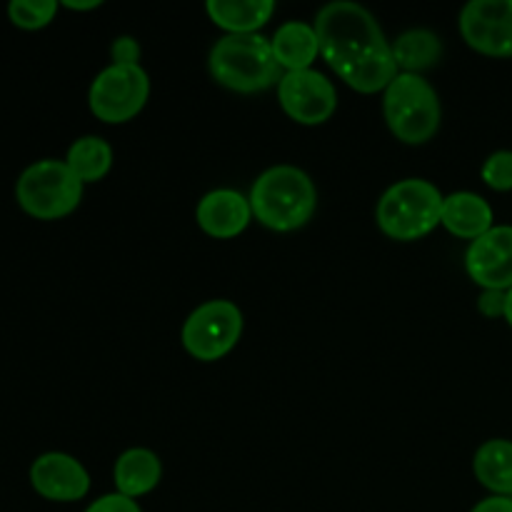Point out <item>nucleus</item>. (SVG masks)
I'll return each instance as SVG.
<instances>
[{"mask_svg":"<svg viewBox=\"0 0 512 512\" xmlns=\"http://www.w3.org/2000/svg\"><path fill=\"white\" fill-rule=\"evenodd\" d=\"M320 55L358 93H378L398 78L393 45L358 3H328L315 18Z\"/></svg>","mask_w":512,"mask_h":512,"instance_id":"f257e3e1","label":"nucleus"},{"mask_svg":"<svg viewBox=\"0 0 512 512\" xmlns=\"http://www.w3.org/2000/svg\"><path fill=\"white\" fill-rule=\"evenodd\" d=\"M250 210L270 230L288 233L303 228L315 213V185L293 165H275L255 180L250 190Z\"/></svg>","mask_w":512,"mask_h":512,"instance_id":"f03ea898","label":"nucleus"},{"mask_svg":"<svg viewBox=\"0 0 512 512\" xmlns=\"http://www.w3.org/2000/svg\"><path fill=\"white\" fill-rule=\"evenodd\" d=\"M210 73L235 93H258L278 80L280 65L268 38L253 35H225L210 50Z\"/></svg>","mask_w":512,"mask_h":512,"instance_id":"7ed1b4c3","label":"nucleus"},{"mask_svg":"<svg viewBox=\"0 0 512 512\" xmlns=\"http://www.w3.org/2000/svg\"><path fill=\"white\" fill-rule=\"evenodd\" d=\"M443 195L423 178H408L385 190L378 203L380 230L393 240H418L443 220Z\"/></svg>","mask_w":512,"mask_h":512,"instance_id":"20e7f679","label":"nucleus"},{"mask_svg":"<svg viewBox=\"0 0 512 512\" xmlns=\"http://www.w3.org/2000/svg\"><path fill=\"white\" fill-rule=\"evenodd\" d=\"M383 113L388 128L408 145H423L440 128V100L428 80L403 73L385 88Z\"/></svg>","mask_w":512,"mask_h":512,"instance_id":"39448f33","label":"nucleus"},{"mask_svg":"<svg viewBox=\"0 0 512 512\" xmlns=\"http://www.w3.org/2000/svg\"><path fill=\"white\" fill-rule=\"evenodd\" d=\"M18 205L38 220H58L73 213L83 198V183L65 160H38L20 173Z\"/></svg>","mask_w":512,"mask_h":512,"instance_id":"423d86ee","label":"nucleus"},{"mask_svg":"<svg viewBox=\"0 0 512 512\" xmlns=\"http://www.w3.org/2000/svg\"><path fill=\"white\" fill-rule=\"evenodd\" d=\"M243 335V313L230 300H210L190 313L183 328V345L195 360L213 363L228 355Z\"/></svg>","mask_w":512,"mask_h":512,"instance_id":"0eeeda50","label":"nucleus"},{"mask_svg":"<svg viewBox=\"0 0 512 512\" xmlns=\"http://www.w3.org/2000/svg\"><path fill=\"white\" fill-rule=\"evenodd\" d=\"M150 80L140 65H110L90 85V110L103 123H128L143 110Z\"/></svg>","mask_w":512,"mask_h":512,"instance_id":"6e6552de","label":"nucleus"},{"mask_svg":"<svg viewBox=\"0 0 512 512\" xmlns=\"http://www.w3.org/2000/svg\"><path fill=\"white\" fill-rule=\"evenodd\" d=\"M278 98L285 113L300 125H320L338 108L335 85L318 70H293L278 83Z\"/></svg>","mask_w":512,"mask_h":512,"instance_id":"1a4fd4ad","label":"nucleus"},{"mask_svg":"<svg viewBox=\"0 0 512 512\" xmlns=\"http://www.w3.org/2000/svg\"><path fill=\"white\" fill-rule=\"evenodd\" d=\"M460 33L473 50L512 58V0H473L460 13Z\"/></svg>","mask_w":512,"mask_h":512,"instance_id":"9d476101","label":"nucleus"},{"mask_svg":"<svg viewBox=\"0 0 512 512\" xmlns=\"http://www.w3.org/2000/svg\"><path fill=\"white\" fill-rule=\"evenodd\" d=\"M468 275L485 290L512 288V225H495L478 240H473L465 253Z\"/></svg>","mask_w":512,"mask_h":512,"instance_id":"9b49d317","label":"nucleus"},{"mask_svg":"<svg viewBox=\"0 0 512 512\" xmlns=\"http://www.w3.org/2000/svg\"><path fill=\"white\" fill-rule=\"evenodd\" d=\"M30 483L45 500L75 503L88 495L90 475L73 455L45 453L30 465Z\"/></svg>","mask_w":512,"mask_h":512,"instance_id":"f8f14e48","label":"nucleus"},{"mask_svg":"<svg viewBox=\"0 0 512 512\" xmlns=\"http://www.w3.org/2000/svg\"><path fill=\"white\" fill-rule=\"evenodd\" d=\"M250 200L235 190H213L198 203V225L208 235L220 240L235 238L243 233L250 223Z\"/></svg>","mask_w":512,"mask_h":512,"instance_id":"ddd939ff","label":"nucleus"},{"mask_svg":"<svg viewBox=\"0 0 512 512\" xmlns=\"http://www.w3.org/2000/svg\"><path fill=\"white\" fill-rule=\"evenodd\" d=\"M440 223L453 235L465 240H478L493 230V208L488 200L475 193H453L443 200V220Z\"/></svg>","mask_w":512,"mask_h":512,"instance_id":"4468645a","label":"nucleus"},{"mask_svg":"<svg viewBox=\"0 0 512 512\" xmlns=\"http://www.w3.org/2000/svg\"><path fill=\"white\" fill-rule=\"evenodd\" d=\"M270 45H273V55L278 65L288 70V73H293V70H310V65H313V60L320 53L315 25L300 23V20H288V23L280 25Z\"/></svg>","mask_w":512,"mask_h":512,"instance_id":"2eb2a0df","label":"nucleus"},{"mask_svg":"<svg viewBox=\"0 0 512 512\" xmlns=\"http://www.w3.org/2000/svg\"><path fill=\"white\" fill-rule=\"evenodd\" d=\"M210 20L230 35H253L275 13L273 0H210L205 5Z\"/></svg>","mask_w":512,"mask_h":512,"instance_id":"dca6fc26","label":"nucleus"},{"mask_svg":"<svg viewBox=\"0 0 512 512\" xmlns=\"http://www.w3.org/2000/svg\"><path fill=\"white\" fill-rule=\"evenodd\" d=\"M160 460L153 450L133 448L123 453L115 463V488L125 498H140V495L150 493L155 485L160 483Z\"/></svg>","mask_w":512,"mask_h":512,"instance_id":"f3484780","label":"nucleus"},{"mask_svg":"<svg viewBox=\"0 0 512 512\" xmlns=\"http://www.w3.org/2000/svg\"><path fill=\"white\" fill-rule=\"evenodd\" d=\"M475 478L483 488L500 498H512V443L510 440H488L480 445L473 460Z\"/></svg>","mask_w":512,"mask_h":512,"instance_id":"a211bd4d","label":"nucleus"},{"mask_svg":"<svg viewBox=\"0 0 512 512\" xmlns=\"http://www.w3.org/2000/svg\"><path fill=\"white\" fill-rule=\"evenodd\" d=\"M65 163L78 175L80 183H98L108 175L110 163H113V150L98 135H85L70 145Z\"/></svg>","mask_w":512,"mask_h":512,"instance_id":"6ab92c4d","label":"nucleus"},{"mask_svg":"<svg viewBox=\"0 0 512 512\" xmlns=\"http://www.w3.org/2000/svg\"><path fill=\"white\" fill-rule=\"evenodd\" d=\"M440 53H443V45H440L438 35L423 28L408 30L393 45L395 65L413 75H418V70L433 68L440 60Z\"/></svg>","mask_w":512,"mask_h":512,"instance_id":"aec40b11","label":"nucleus"},{"mask_svg":"<svg viewBox=\"0 0 512 512\" xmlns=\"http://www.w3.org/2000/svg\"><path fill=\"white\" fill-rule=\"evenodd\" d=\"M58 13L55 0H13L8 5V18L23 30H40Z\"/></svg>","mask_w":512,"mask_h":512,"instance_id":"412c9836","label":"nucleus"},{"mask_svg":"<svg viewBox=\"0 0 512 512\" xmlns=\"http://www.w3.org/2000/svg\"><path fill=\"white\" fill-rule=\"evenodd\" d=\"M483 180L488 188L505 193L512 190V153L510 150H498V153L490 155L483 165Z\"/></svg>","mask_w":512,"mask_h":512,"instance_id":"4be33fe9","label":"nucleus"},{"mask_svg":"<svg viewBox=\"0 0 512 512\" xmlns=\"http://www.w3.org/2000/svg\"><path fill=\"white\" fill-rule=\"evenodd\" d=\"M85 512H143L138 508L133 498H125V495L113 493V495H103L100 500H95Z\"/></svg>","mask_w":512,"mask_h":512,"instance_id":"5701e85b","label":"nucleus"},{"mask_svg":"<svg viewBox=\"0 0 512 512\" xmlns=\"http://www.w3.org/2000/svg\"><path fill=\"white\" fill-rule=\"evenodd\" d=\"M113 65H138L140 58V45L133 38H118L113 43Z\"/></svg>","mask_w":512,"mask_h":512,"instance_id":"b1692460","label":"nucleus"},{"mask_svg":"<svg viewBox=\"0 0 512 512\" xmlns=\"http://www.w3.org/2000/svg\"><path fill=\"white\" fill-rule=\"evenodd\" d=\"M505 295L508 293H503V290H485L478 300L480 313L488 315V318H500V315L505 318Z\"/></svg>","mask_w":512,"mask_h":512,"instance_id":"393cba45","label":"nucleus"},{"mask_svg":"<svg viewBox=\"0 0 512 512\" xmlns=\"http://www.w3.org/2000/svg\"><path fill=\"white\" fill-rule=\"evenodd\" d=\"M473 512H512V498H500V495H493V498L483 500L473 508Z\"/></svg>","mask_w":512,"mask_h":512,"instance_id":"a878e982","label":"nucleus"},{"mask_svg":"<svg viewBox=\"0 0 512 512\" xmlns=\"http://www.w3.org/2000/svg\"><path fill=\"white\" fill-rule=\"evenodd\" d=\"M63 5L70 10H93V8H98L100 0H90V3H73V0H65Z\"/></svg>","mask_w":512,"mask_h":512,"instance_id":"bb28decb","label":"nucleus"},{"mask_svg":"<svg viewBox=\"0 0 512 512\" xmlns=\"http://www.w3.org/2000/svg\"><path fill=\"white\" fill-rule=\"evenodd\" d=\"M505 320H508L512 328V288L508 290V295H505Z\"/></svg>","mask_w":512,"mask_h":512,"instance_id":"cd10ccee","label":"nucleus"}]
</instances>
